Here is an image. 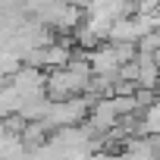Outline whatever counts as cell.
<instances>
[{
	"label": "cell",
	"instance_id": "6da1fadb",
	"mask_svg": "<svg viewBox=\"0 0 160 160\" xmlns=\"http://www.w3.org/2000/svg\"><path fill=\"white\" fill-rule=\"evenodd\" d=\"M154 94L160 98V72H157V78H154Z\"/></svg>",
	"mask_w": 160,
	"mask_h": 160
}]
</instances>
